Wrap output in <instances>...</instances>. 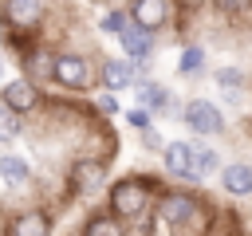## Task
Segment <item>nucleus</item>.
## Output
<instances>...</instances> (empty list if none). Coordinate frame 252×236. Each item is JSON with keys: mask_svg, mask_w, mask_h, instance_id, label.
Wrapping results in <instances>:
<instances>
[{"mask_svg": "<svg viewBox=\"0 0 252 236\" xmlns=\"http://www.w3.org/2000/svg\"><path fill=\"white\" fill-rule=\"evenodd\" d=\"M110 208L118 216H142L150 208V189L142 181H118L110 189Z\"/></svg>", "mask_w": 252, "mask_h": 236, "instance_id": "obj_1", "label": "nucleus"}, {"mask_svg": "<svg viewBox=\"0 0 252 236\" xmlns=\"http://www.w3.org/2000/svg\"><path fill=\"white\" fill-rule=\"evenodd\" d=\"M165 169H169L173 177H181V181H201V173H197V146H189V142H169V146H165Z\"/></svg>", "mask_w": 252, "mask_h": 236, "instance_id": "obj_2", "label": "nucleus"}, {"mask_svg": "<svg viewBox=\"0 0 252 236\" xmlns=\"http://www.w3.org/2000/svg\"><path fill=\"white\" fill-rule=\"evenodd\" d=\"M185 126H189L193 134H220V130H224V118H220V110H217L213 102L193 98V102L185 106Z\"/></svg>", "mask_w": 252, "mask_h": 236, "instance_id": "obj_3", "label": "nucleus"}, {"mask_svg": "<svg viewBox=\"0 0 252 236\" xmlns=\"http://www.w3.org/2000/svg\"><path fill=\"white\" fill-rule=\"evenodd\" d=\"M51 79H59L63 87H83L87 83V59L83 55H55Z\"/></svg>", "mask_w": 252, "mask_h": 236, "instance_id": "obj_4", "label": "nucleus"}, {"mask_svg": "<svg viewBox=\"0 0 252 236\" xmlns=\"http://www.w3.org/2000/svg\"><path fill=\"white\" fill-rule=\"evenodd\" d=\"M134 24L142 31H154L165 24V0H134Z\"/></svg>", "mask_w": 252, "mask_h": 236, "instance_id": "obj_5", "label": "nucleus"}, {"mask_svg": "<svg viewBox=\"0 0 252 236\" xmlns=\"http://www.w3.org/2000/svg\"><path fill=\"white\" fill-rule=\"evenodd\" d=\"M161 216H165V224L189 220V216H193V197H189V193H165V197H161Z\"/></svg>", "mask_w": 252, "mask_h": 236, "instance_id": "obj_6", "label": "nucleus"}, {"mask_svg": "<svg viewBox=\"0 0 252 236\" xmlns=\"http://www.w3.org/2000/svg\"><path fill=\"white\" fill-rule=\"evenodd\" d=\"M47 232H51L47 212H20L8 228V236H47Z\"/></svg>", "mask_w": 252, "mask_h": 236, "instance_id": "obj_7", "label": "nucleus"}, {"mask_svg": "<svg viewBox=\"0 0 252 236\" xmlns=\"http://www.w3.org/2000/svg\"><path fill=\"white\" fill-rule=\"evenodd\" d=\"M220 185H224V193H232V197H248V193H252V169H248V165H224Z\"/></svg>", "mask_w": 252, "mask_h": 236, "instance_id": "obj_8", "label": "nucleus"}, {"mask_svg": "<svg viewBox=\"0 0 252 236\" xmlns=\"http://www.w3.org/2000/svg\"><path fill=\"white\" fill-rule=\"evenodd\" d=\"M32 102H35L32 83H28V79H12L8 90H4V106H8V110H32Z\"/></svg>", "mask_w": 252, "mask_h": 236, "instance_id": "obj_9", "label": "nucleus"}, {"mask_svg": "<svg viewBox=\"0 0 252 236\" xmlns=\"http://www.w3.org/2000/svg\"><path fill=\"white\" fill-rule=\"evenodd\" d=\"M122 47H126V59H146L150 55V31H142L138 24L134 28H122Z\"/></svg>", "mask_w": 252, "mask_h": 236, "instance_id": "obj_10", "label": "nucleus"}, {"mask_svg": "<svg viewBox=\"0 0 252 236\" xmlns=\"http://www.w3.org/2000/svg\"><path fill=\"white\" fill-rule=\"evenodd\" d=\"M102 79H106L110 90H126V87L134 83V67H130L126 59H110V63L102 67Z\"/></svg>", "mask_w": 252, "mask_h": 236, "instance_id": "obj_11", "label": "nucleus"}, {"mask_svg": "<svg viewBox=\"0 0 252 236\" xmlns=\"http://www.w3.org/2000/svg\"><path fill=\"white\" fill-rule=\"evenodd\" d=\"M71 181H75V189L91 193V189L102 185V165H98V161H79V165L71 169Z\"/></svg>", "mask_w": 252, "mask_h": 236, "instance_id": "obj_12", "label": "nucleus"}, {"mask_svg": "<svg viewBox=\"0 0 252 236\" xmlns=\"http://www.w3.org/2000/svg\"><path fill=\"white\" fill-rule=\"evenodd\" d=\"M8 20L16 24V28H32L35 20H39V0H8Z\"/></svg>", "mask_w": 252, "mask_h": 236, "instance_id": "obj_13", "label": "nucleus"}, {"mask_svg": "<svg viewBox=\"0 0 252 236\" xmlns=\"http://www.w3.org/2000/svg\"><path fill=\"white\" fill-rule=\"evenodd\" d=\"M0 177H4L8 185H24V181L32 177V169H28L24 157H16V153H0Z\"/></svg>", "mask_w": 252, "mask_h": 236, "instance_id": "obj_14", "label": "nucleus"}, {"mask_svg": "<svg viewBox=\"0 0 252 236\" xmlns=\"http://www.w3.org/2000/svg\"><path fill=\"white\" fill-rule=\"evenodd\" d=\"M83 236H122V228H118V220H110V216H94Z\"/></svg>", "mask_w": 252, "mask_h": 236, "instance_id": "obj_15", "label": "nucleus"}, {"mask_svg": "<svg viewBox=\"0 0 252 236\" xmlns=\"http://www.w3.org/2000/svg\"><path fill=\"white\" fill-rule=\"evenodd\" d=\"M201 59H205V55H201V47H189V51H181V63H177V71H181V75H197V71H201Z\"/></svg>", "mask_w": 252, "mask_h": 236, "instance_id": "obj_16", "label": "nucleus"}, {"mask_svg": "<svg viewBox=\"0 0 252 236\" xmlns=\"http://www.w3.org/2000/svg\"><path fill=\"white\" fill-rule=\"evenodd\" d=\"M20 134V122H16V110H8V106H0V142H8V138H16Z\"/></svg>", "mask_w": 252, "mask_h": 236, "instance_id": "obj_17", "label": "nucleus"}, {"mask_svg": "<svg viewBox=\"0 0 252 236\" xmlns=\"http://www.w3.org/2000/svg\"><path fill=\"white\" fill-rule=\"evenodd\" d=\"M217 169V149H209V146H197V173L201 177H209Z\"/></svg>", "mask_w": 252, "mask_h": 236, "instance_id": "obj_18", "label": "nucleus"}, {"mask_svg": "<svg viewBox=\"0 0 252 236\" xmlns=\"http://www.w3.org/2000/svg\"><path fill=\"white\" fill-rule=\"evenodd\" d=\"M142 102H146V106H154V110H161V106L169 102V94H165L161 87H142Z\"/></svg>", "mask_w": 252, "mask_h": 236, "instance_id": "obj_19", "label": "nucleus"}, {"mask_svg": "<svg viewBox=\"0 0 252 236\" xmlns=\"http://www.w3.org/2000/svg\"><path fill=\"white\" fill-rule=\"evenodd\" d=\"M217 83H224V87H240V83H244V75H240V71H232V67H224V71H217Z\"/></svg>", "mask_w": 252, "mask_h": 236, "instance_id": "obj_20", "label": "nucleus"}, {"mask_svg": "<svg viewBox=\"0 0 252 236\" xmlns=\"http://www.w3.org/2000/svg\"><path fill=\"white\" fill-rule=\"evenodd\" d=\"M122 24H126V20H122V12H110V16L102 20V28H106V31H114V35H122Z\"/></svg>", "mask_w": 252, "mask_h": 236, "instance_id": "obj_21", "label": "nucleus"}, {"mask_svg": "<svg viewBox=\"0 0 252 236\" xmlns=\"http://www.w3.org/2000/svg\"><path fill=\"white\" fill-rule=\"evenodd\" d=\"M126 122H130L134 130H146V126H150V118H146L142 110H130V114H126Z\"/></svg>", "mask_w": 252, "mask_h": 236, "instance_id": "obj_22", "label": "nucleus"}, {"mask_svg": "<svg viewBox=\"0 0 252 236\" xmlns=\"http://www.w3.org/2000/svg\"><path fill=\"white\" fill-rule=\"evenodd\" d=\"M224 12H244V8H252V0H217Z\"/></svg>", "mask_w": 252, "mask_h": 236, "instance_id": "obj_23", "label": "nucleus"}, {"mask_svg": "<svg viewBox=\"0 0 252 236\" xmlns=\"http://www.w3.org/2000/svg\"><path fill=\"white\" fill-rule=\"evenodd\" d=\"M0 75H4V59H0Z\"/></svg>", "mask_w": 252, "mask_h": 236, "instance_id": "obj_24", "label": "nucleus"}]
</instances>
